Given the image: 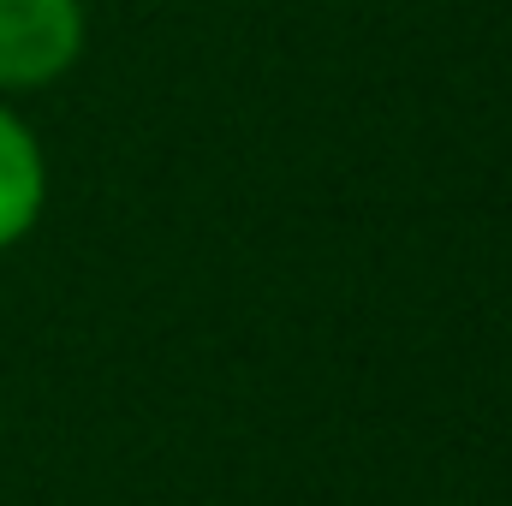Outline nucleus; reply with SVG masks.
I'll return each mask as SVG.
<instances>
[{"instance_id": "2", "label": "nucleus", "mask_w": 512, "mask_h": 506, "mask_svg": "<svg viewBox=\"0 0 512 506\" xmlns=\"http://www.w3.org/2000/svg\"><path fill=\"white\" fill-rule=\"evenodd\" d=\"M48 209V155L36 126L0 102V251L24 245Z\"/></svg>"}, {"instance_id": "1", "label": "nucleus", "mask_w": 512, "mask_h": 506, "mask_svg": "<svg viewBox=\"0 0 512 506\" xmlns=\"http://www.w3.org/2000/svg\"><path fill=\"white\" fill-rule=\"evenodd\" d=\"M90 42L84 0H0V96L60 84Z\"/></svg>"}]
</instances>
